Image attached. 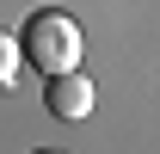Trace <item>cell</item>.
Listing matches in <instances>:
<instances>
[{"mask_svg":"<svg viewBox=\"0 0 160 154\" xmlns=\"http://www.w3.org/2000/svg\"><path fill=\"white\" fill-rule=\"evenodd\" d=\"M92 80L80 74V68H68V74H49L43 80V105H49V117H62V123H80V117L92 111Z\"/></svg>","mask_w":160,"mask_h":154,"instance_id":"7a4b0ae2","label":"cell"},{"mask_svg":"<svg viewBox=\"0 0 160 154\" xmlns=\"http://www.w3.org/2000/svg\"><path fill=\"white\" fill-rule=\"evenodd\" d=\"M31 154H62V148H31Z\"/></svg>","mask_w":160,"mask_h":154,"instance_id":"277c9868","label":"cell"},{"mask_svg":"<svg viewBox=\"0 0 160 154\" xmlns=\"http://www.w3.org/2000/svg\"><path fill=\"white\" fill-rule=\"evenodd\" d=\"M19 56L31 62L43 80L80 68V25H74V13H62V6H37V13L25 19V31H19Z\"/></svg>","mask_w":160,"mask_h":154,"instance_id":"6da1fadb","label":"cell"},{"mask_svg":"<svg viewBox=\"0 0 160 154\" xmlns=\"http://www.w3.org/2000/svg\"><path fill=\"white\" fill-rule=\"evenodd\" d=\"M12 80H19V37H6V31H0V93H6Z\"/></svg>","mask_w":160,"mask_h":154,"instance_id":"3957f363","label":"cell"}]
</instances>
